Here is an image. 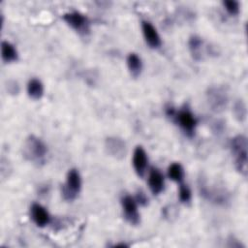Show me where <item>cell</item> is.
<instances>
[{
	"label": "cell",
	"instance_id": "cell-1",
	"mask_svg": "<svg viewBox=\"0 0 248 248\" xmlns=\"http://www.w3.org/2000/svg\"><path fill=\"white\" fill-rule=\"evenodd\" d=\"M22 154L28 162L39 166L44 164L46 161L47 146L40 138L35 135H30L24 140Z\"/></svg>",
	"mask_w": 248,
	"mask_h": 248
},
{
	"label": "cell",
	"instance_id": "cell-2",
	"mask_svg": "<svg viewBox=\"0 0 248 248\" xmlns=\"http://www.w3.org/2000/svg\"><path fill=\"white\" fill-rule=\"evenodd\" d=\"M230 148L234 159V167L236 170L244 177L247 176V149L248 141L247 138L243 135H237L233 137L230 141Z\"/></svg>",
	"mask_w": 248,
	"mask_h": 248
},
{
	"label": "cell",
	"instance_id": "cell-3",
	"mask_svg": "<svg viewBox=\"0 0 248 248\" xmlns=\"http://www.w3.org/2000/svg\"><path fill=\"white\" fill-rule=\"evenodd\" d=\"M167 115L174 120L180 129L188 136L192 137L195 133L198 120L189 108H181L175 110L172 108H167Z\"/></svg>",
	"mask_w": 248,
	"mask_h": 248
},
{
	"label": "cell",
	"instance_id": "cell-4",
	"mask_svg": "<svg viewBox=\"0 0 248 248\" xmlns=\"http://www.w3.org/2000/svg\"><path fill=\"white\" fill-rule=\"evenodd\" d=\"M205 98L210 109L216 113L223 112L229 104L228 89L223 85H212L208 87Z\"/></svg>",
	"mask_w": 248,
	"mask_h": 248
},
{
	"label": "cell",
	"instance_id": "cell-5",
	"mask_svg": "<svg viewBox=\"0 0 248 248\" xmlns=\"http://www.w3.org/2000/svg\"><path fill=\"white\" fill-rule=\"evenodd\" d=\"M81 189V177L78 170L71 169L69 170L65 183L62 185V196L65 201L72 202L79 194Z\"/></svg>",
	"mask_w": 248,
	"mask_h": 248
},
{
	"label": "cell",
	"instance_id": "cell-6",
	"mask_svg": "<svg viewBox=\"0 0 248 248\" xmlns=\"http://www.w3.org/2000/svg\"><path fill=\"white\" fill-rule=\"evenodd\" d=\"M62 18L72 29L80 34H85L89 31V19L80 12L72 11L65 13L62 16Z\"/></svg>",
	"mask_w": 248,
	"mask_h": 248
},
{
	"label": "cell",
	"instance_id": "cell-7",
	"mask_svg": "<svg viewBox=\"0 0 248 248\" xmlns=\"http://www.w3.org/2000/svg\"><path fill=\"white\" fill-rule=\"evenodd\" d=\"M121 206L124 218L129 224L136 226L140 222V213L138 211V202L135 198L130 195L123 196L121 198Z\"/></svg>",
	"mask_w": 248,
	"mask_h": 248
},
{
	"label": "cell",
	"instance_id": "cell-8",
	"mask_svg": "<svg viewBox=\"0 0 248 248\" xmlns=\"http://www.w3.org/2000/svg\"><path fill=\"white\" fill-rule=\"evenodd\" d=\"M106 152L116 160H122L127 154V144L125 140L119 137L111 136L105 140Z\"/></svg>",
	"mask_w": 248,
	"mask_h": 248
},
{
	"label": "cell",
	"instance_id": "cell-9",
	"mask_svg": "<svg viewBox=\"0 0 248 248\" xmlns=\"http://www.w3.org/2000/svg\"><path fill=\"white\" fill-rule=\"evenodd\" d=\"M148 165V157L142 146L138 145L133 153V167L138 176L143 177Z\"/></svg>",
	"mask_w": 248,
	"mask_h": 248
},
{
	"label": "cell",
	"instance_id": "cell-10",
	"mask_svg": "<svg viewBox=\"0 0 248 248\" xmlns=\"http://www.w3.org/2000/svg\"><path fill=\"white\" fill-rule=\"evenodd\" d=\"M141 30L143 34V38L146 42V44L151 48H159L161 46V38L156 30V28L153 26V24L149 21L142 20L141 21Z\"/></svg>",
	"mask_w": 248,
	"mask_h": 248
},
{
	"label": "cell",
	"instance_id": "cell-11",
	"mask_svg": "<svg viewBox=\"0 0 248 248\" xmlns=\"http://www.w3.org/2000/svg\"><path fill=\"white\" fill-rule=\"evenodd\" d=\"M30 216L36 226L44 228L50 222V216L47 210L40 203H33L30 207Z\"/></svg>",
	"mask_w": 248,
	"mask_h": 248
},
{
	"label": "cell",
	"instance_id": "cell-12",
	"mask_svg": "<svg viewBox=\"0 0 248 248\" xmlns=\"http://www.w3.org/2000/svg\"><path fill=\"white\" fill-rule=\"evenodd\" d=\"M148 186L153 195H159L165 188L163 173L156 168H152L148 174Z\"/></svg>",
	"mask_w": 248,
	"mask_h": 248
},
{
	"label": "cell",
	"instance_id": "cell-13",
	"mask_svg": "<svg viewBox=\"0 0 248 248\" xmlns=\"http://www.w3.org/2000/svg\"><path fill=\"white\" fill-rule=\"evenodd\" d=\"M188 47L193 59L196 61H201L202 59L203 41L200 36L192 35L188 41Z\"/></svg>",
	"mask_w": 248,
	"mask_h": 248
},
{
	"label": "cell",
	"instance_id": "cell-14",
	"mask_svg": "<svg viewBox=\"0 0 248 248\" xmlns=\"http://www.w3.org/2000/svg\"><path fill=\"white\" fill-rule=\"evenodd\" d=\"M1 57L5 63H12L17 60L18 53L13 44L8 41L1 43Z\"/></svg>",
	"mask_w": 248,
	"mask_h": 248
},
{
	"label": "cell",
	"instance_id": "cell-15",
	"mask_svg": "<svg viewBox=\"0 0 248 248\" xmlns=\"http://www.w3.org/2000/svg\"><path fill=\"white\" fill-rule=\"evenodd\" d=\"M127 67L133 78H138L142 71L141 58L135 52L129 53L127 56Z\"/></svg>",
	"mask_w": 248,
	"mask_h": 248
},
{
	"label": "cell",
	"instance_id": "cell-16",
	"mask_svg": "<svg viewBox=\"0 0 248 248\" xmlns=\"http://www.w3.org/2000/svg\"><path fill=\"white\" fill-rule=\"evenodd\" d=\"M27 94L33 100H40L44 95V85L38 78H31L27 83Z\"/></svg>",
	"mask_w": 248,
	"mask_h": 248
},
{
	"label": "cell",
	"instance_id": "cell-17",
	"mask_svg": "<svg viewBox=\"0 0 248 248\" xmlns=\"http://www.w3.org/2000/svg\"><path fill=\"white\" fill-rule=\"evenodd\" d=\"M232 114L235 120L239 123H243L247 118V106L243 99L238 98L233 102Z\"/></svg>",
	"mask_w": 248,
	"mask_h": 248
},
{
	"label": "cell",
	"instance_id": "cell-18",
	"mask_svg": "<svg viewBox=\"0 0 248 248\" xmlns=\"http://www.w3.org/2000/svg\"><path fill=\"white\" fill-rule=\"evenodd\" d=\"M168 176L170 180L181 183L184 178V170L179 163H172L168 168Z\"/></svg>",
	"mask_w": 248,
	"mask_h": 248
},
{
	"label": "cell",
	"instance_id": "cell-19",
	"mask_svg": "<svg viewBox=\"0 0 248 248\" xmlns=\"http://www.w3.org/2000/svg\"><path fill=\"white\" fill-rule=\"evenodd\" d=\"M178 197H179V201L182 203H188L191 201L192 192H191V189L189 188V186L187 184H184L182 182L180 183L179 191H178Z\"/></svg>",
	"mask_w": 248,
	"mask_h": 248
},
{
	"label": "cell",
	"instance_id": "cell-20",
	"mask_svg": "<svg viewBox=\"0 0 248 248\" xmlns=\"http://www.w3.org/2000/svg\"><path fill=\"white\" fill-rule=\"evenodd\" d=\"M222 4L229 15L236 16L239 14V3L237 1H234V0L223 1Z\"/></svg>",
	"mask_w": 248,
	"mask_h": 248
},
{
	"label": "cell",
	"instance_id": "cell-21",
	"mask_svg": "<svg viewBox=\"0 0 248 248\" xmlns=\"http://www.w3.org/2000/svg\"><path fill=\"white\" fill-rule=\"evenodd\" d=\"M6 88H7V91L13 95H16L19 92V85L16 80H9L7 82Z\"/></svg>",
	"mask_w": 248,
	"mask_h": 248
},
{
	"label": "cell",
	"instance_id": "cell-22",
	"mask_svg": "<svg viewBox=\"0 0 248 248\" xmlns=\"http://www.w3.org/2000/svg\"><path fill=\"white\" fill-rule=\"evenodd\" d=\"M163 214L165 216V218L167 219H171L172 217H176V209L173 207V205H168L167 207H165L163 209Z\"/></svg>",
	"mask_w": 248,
	"mask_h": 248
},
{
	"label": "cell",
	"instance_id": "cell-23",
	"mask_svg": "<svg viewBox=\"0 0 248 248\" xmlns=\"http://www.w3.org/2000/svg\"><path fill=\"white\" fill-rule=\"evenodd\" d=\"M135 199H136L138 204H140V205H143V206L146 205L147 202H148V199H147L146 195L143 192H141V191L138 192L137 197Z\"/></svg>",
	"mask_w": 248,
	"mask_h": 248
},
{
	"label": "cell",
	"instance_id": "cell-24",
	"mask_svg": "<svg viewBox=\"0 0 248 248\" xmlns=\"http://www.w3.org/2000/svg\"><path fill=\"white\" fill-rule=\"evenodd\" d=\"M229 241V244H228V246L229 247H232V248H240V247H244V245H242L241 244V242H239L237 239H234L233 237H231L230 238V240H228Z\"/></svg>",
	"mask_w": 248,
	"mask_h": 248
}]
</instances>
